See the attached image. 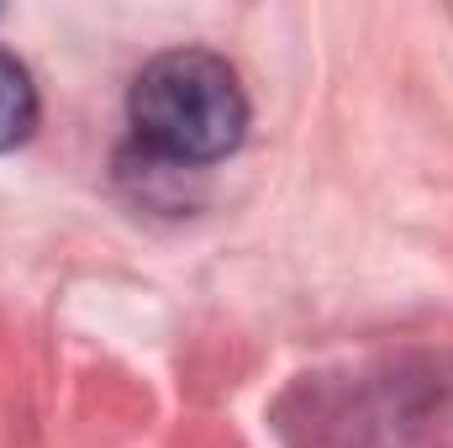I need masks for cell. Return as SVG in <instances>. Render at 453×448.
Here are the masks:
<instances>
[{
  "label": "cell",
  "instance_id": "1",
  "mask_svg": "<svg viewBox=\"0 0 453 448\" xmlns=\"http://www.w3.org/2000/svg\"><path fill=\"white\" fill-rule=\"evenodd\" d=\"M127 116L148 153L185 169L222 164L248 137V96L232 64L206 48H174L142 64L127 96Z\"/></svg>",
  "mask_w": 453,
  "mask_h": 448
},
{
  "label": "cell",
  "instance_id": "2",
  "mask_svg": "<svg viewBox=\"0 0 453 448\" xmlns=\"http://www.w3.org/2000/svg\"><path fill=\"white\" fill-rule=\"evenodd\" d=\"M32 127H37V85H32L27 64L0 48V153L21 148L32 137Z\"/></svg>",
  "mask_w": 453,
  "mask_h": 448
}]
</instances>
